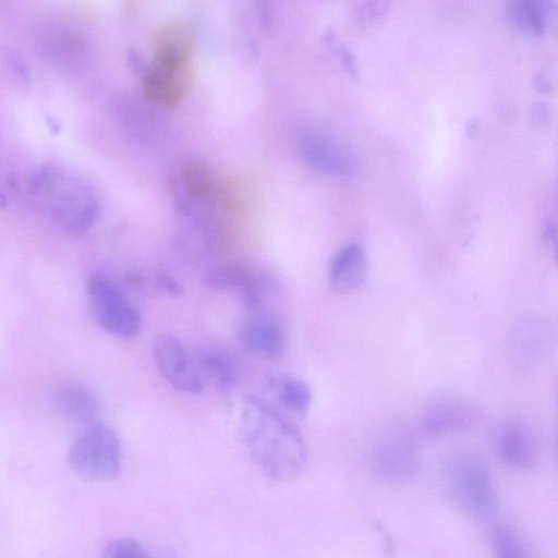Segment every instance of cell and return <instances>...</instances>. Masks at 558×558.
<instances>
[{
  "label": "cell",
  "instance_id": "5bb4252c",
  "mask_svg": "<svg viewBox=\"0 0 558 558\" xmlns=\"http://www.w3.org/2000/svg\"><path fill=\"white\" fill-rule=\"evenodd\" d=\"M59 412L77 423H95L101 413V401L89 387L78 383L59 384L53 393Z\"/></svg>",
  "mask_w": 558,
  "mask_h": 558
},
{
  "label": "cell",
  "instance_id": "484cf974",
  "mask_svg": "<svg viewBox=\"0 0 558 558\" xmlns=\"http://www.w3.org/2000/svg\"><path fill=\"white\" fill-rule=\"evenodd\" d=\"M5 61L10 65V69L13 72V74H15L23 81H26L28 78V69L24 61L17 54L11 52L8 53Z\"/></svg>",
  "mask_w": 558,
  "mask_h": 558
},
{
  "label": "cell",
  "instance_id": "277c9868",
  "mask_svg": "<svg viewBox=\"0 0 558 558\" xmlns=\"http://www.w3.org/2000/svg\"><path fill=\"white\" fill-rule=\"evenodd\" d=\"M69 463L73 472L82 478H114L122 463V447L118 434L108 425L92 423L73 442Z\"/></svg>",
  "mask_w": 558,
  "mask_h": 558
},
{
  "label": "cell",
  "instance_id": "d4e9b609",
  "mask_svg": "<svg viewBox=\"0 0 558 558\" xmlns=\"http://www.w3.org/2000/svg\"><path fill=\"white\" fill-rule=\"evenodd\" d=\"M388 7L387 0H371L365 2L361 9V17L365 20H374L380 16Z\"/></svg>",
  "mask_w": 558,
  "mask_h": 558
},
{
  "label": "cell",
  "instance_id": "603a6c76",
  "mask_svg": "<svg viewBox=\"0 0 558 558\" xmlns=\"http://www.w3.org/2000/svg\"><path fill=\"white\" fill-rule=\"evenodd\" d=\"M108 558H144L148 554L144 546L133 537H120L109 542L104 548Z\"/></svg>",
  "mask_w": 558,
  "mask_h": 558
},
{
  "label": "cell",
  "instance_id": "7a4b0ae2",
  "mask_svg": "<svg viewBox=\"0 0 558 558\" xmlns=\"http://www.w3.org/2000/svg\"><path fill=\"white\" fill-rule=\"evenodd\" d=\"M34 189L45 211L62 230L80 235L94 226L99 210L98 198L84 180L47 169L35 179Z\"/></svg>",
  "mask_w": 558,
  "mask_h": 558
},
{
  "label": "cell",
  "instance_id": "8992f818",
  "mask_svg": "<svg viewBox=\"0 0 558 558\" xmlns=\"http://www.w3.org/2000/svg\"><path fill=\"white\" fill-rule=\"evenodd\" d=\"M153 356L158 372L174 389L194 396L203 391L195 359L177 336L158 335L153 343Z\"/></svg>",
  "mask_w": 558,
  "mask_h": 558
},
{
  "label": "cell",
  "instance_id": "ba28073f",
  "mask_svg": "<svg viewBox=\"0 0 558 558\" xmlns=\"http://www.w3.org/2000/svg\"><path fill=\"white\" fill-rule=\"evenodd\" d=\"M372 471L380 480L401 482L417 471V452L413 440L404 434L383 438L372 454Z\"/></svg>",
  "mask_w": 558,
  "mask_h": 558
},
{
  "label": "cell",
  "instance_id": "8fae6325",
  "mask_svg": "<svg viewBox=\"0 0 558 558\" xmlns=\"http://www.w3.org/2000/svg\"><path fill=\"white\" fill-rule=\"evenodd\" d=\"M475 420L476 413L468 403L446 399L434 403L424 412L418 429L425 437L437 438L465 430Z\"/></svg>",
  "mask_w": 558,
  "mask_h": 558
},
{
  "label": "cell",
  "instance_id": "f1b7e54d",
  "mask_svg": "<svg viewBox=\"0 0 558 558\" xmlns=\"http://www.w3.org/2000/svg\"><path fill=\"white\" fill-rule=\"evenodd\" d=\"M533 114L537 121H544L548 119L549 111L546 106L538 104L534 107Z\"/></svg>",
  "mask_w": 558,
  "mask_h": 558
},
{
  "label": "cell",
  "instance_id": "4316f807",
  "mask_svg": "<svg viewBox=\"0 0 558 558\" xmlns=\"http://www.w3.org/2000/svg\"><path fill=\"white\" fill-rule=\"evenodd\" d=\"M158 282L162 289L172 296H180L183 292L182 287L170 276L165 272L158 274Z\"/></svg>",
  "mask_w": 558,
  "mask_h": 558
},
{
  "label": "cell",
  "instance_id": "2e32d148",
  "mask_svg": "<svg viewBox=\"0 0 558 558\" xmlns=\"http://www.w3.org/2000/svg\"><path fill=\"white\" fill-rule=\"evenodd\" d=\"M201 375H204L222 393L231 392L239 383V367L227 351L205 347L194 357Z\"/></svg>",
  "mask_w": 558,
  "mask_h": 558
},
{
  "label": "cell",
  "instance_id": "3957f363",
  "mask_svg": "<svg viewBox=\"0 0 558 558\" xmlns=\"http://www.w3.org/2000/svg\"><path fill=\"white\" fill-rule=\"evenodd\" d=\"M445 489L464 517L485 522L498 510V496L486 462L473 453L454 456L445 469Z\"/></svg>",
  "mask_w": 558,
  "mask_h": 558
},
{
  "label": "cell",
  "instance_id": "cb8c5ba5",
  "mask_svg": "<svg viewBox=\"0 0 558 558\" xmlns=\"http://www.w3.org/2000/svg\"><path fill=\"white\" fill-rule=\"evenodd\" d=\"M330 44H332V49L338 60L341 62L344 71L350 77L356 80L359 77V66L354 56L345 46L341 45L340 43L330 40Z\"/></svg>",
  "mask_w": 558,
  "mask_h": 558
},
{
  "label": "cell",
  "instance_id": "9a60e30c",
  "mask_svg": "<svg viewBox=\"0 0 558 558\" xmlns=\"http://www.w3.org/2000/svg\"><path fill=\"white\" fill-rule=\"evenodd\" d=\"M368 275V260L363 248L350 244L342 248L329 266V284L337 293H347L360 289Z\"/></svg>",
  "mask_w": 558,
  "mask_h": 558
},
{
  "label": "cell",
  "instance_id": "7402d4cb",
  "mask_svg": "<svg viewBox=\"0 0 558 558\" xmlns=\"http://www.w3.org/2000/svg\"><path fill=\"white\" fill-rule=\"evenodd\" d=\"M254 270L236 265L216 267L205 275V286L215 291L244 289L251 281Z\"/></svg>",
  "mask_w": 558,
  "mask_h": 558
},
{
  "label": "cell",
  "instance_id": "d6986e66",
  "mask_svg": "<svg viewBox=\"0 0 558 558\" xmlns=\"http://www.w3.org/2000/svg\"><path fill=\"white\" fill-rule=\"evenodd\" d=\"M268 387L286 410L298 415H304L308 411L313 392L303 379L290 375H275L268 379Z\"/></svg>",
  "mask_w": 558,
  "mask_h": 558
},
{
  "label": "cell",
  "instance_id": "7c38bea8",
  "mask_svg": "<svg viewBox=\"0 0 558 558\" xmlns=\"http://www.w3.org/2000/svg\"><path fill=\"white\" fill-rule=\"evenodd\" d=\"M497 448L500 460L511 468L529 470L536 462L535 438L521 421H510L501 427Z\"/></svg>",
  "mask_w": 558,
  "mask_h": 558
},
{
  "label": "cell",
  "instance_id": "44dd1931",
  "mask_svg": "<svg viewBox=\"0 0 558 558\" xmlns=\"http://www.w3.org/2000/svg\"><path fill=\"white\" fill-rule=\"evenodd\" d=\"M490 543L495 556L500 558H522L531 556L526 542L513 526L506 523L494 526Z\"/></svg>",
  "mask_w": 558,
  "mask_h": 558
},
{
  "label": "cell",
  "instance_id": "e0dca14e",
  "mask_svg": "<svg viewBox=\"0 0 558 558\" xmlns=\"http://www.w3.org/2000/svg\"><path fill=\"white\" fill-rule=\"evenodd\" d=\"M40 47L44 57L62 70H74L85 51L83 38L69 28L47 32L43 36Z\"/></svg>",
  "mask_w": 558,
  "mask_h": 558
},
{
  "label": "cell",
  "instance_id": "5b68a950",
  "mask_svg": "<svg viewBox=\"0 0 558 558\" xmlns=\"http://www.w3.org/2000/svg\"><path fill=\"white\" fill-rule=\"evenodd\" d=\"M87 291L95 320L105 331L121 339L138 335L142 316L113 281L95 275L88 280Z\"/></svg>",
  "mask_w": 558,
  "mask_h": 558
},
{
  "label": "cell",
  "instance_id": "30bf717a",
  "mask_svg": "<svg viewBox=\"0 0 558 558\" xmlns=\"http://www.w3.org/2000/svg\"><path fill=\"white\" fill-rule=\"evenodd\" d=\"M238 338L248 353L268 361L282 357L288 344L282 326L277 320L263 316L242 322Z\"/></svg>",
  "mask_w": 558,
  "mask_h": 558
},
{
  "label": "cell",
  "instance_id": "9c48e42d",
  "mask_svg": "<svg viewBox=\"0 0 558 558\" xmlns=\"http://www.w3.org/2000/svg\"><path fill=\"white\" fill-rule=\"evenodd\" d=\"M145 96L158 105L172 107L184 99L193 87V73L189 65L156 64L142 78Z\"/></svg>",
  "mask_w": 558,
  "mask_h": 558
},
{
  "label": "cell",
  "instance_id": "ac0fdd59",
  "mask_svg": "<svg viewBox=\"0 0 558 558\" xmlns=\"http://www.w3.org/2000/svg\"><path fill=\"white\" fill-rule=\"evenodd\" d=\"M554 0H509V15L521 33L539 37L545 35L553 22Z\"/></svg>",
  "mask_w": 558,
  "mask_h": 558
},
{
  "label": "cell",
  "instance_id": "4fadbf2b",
  "mask_svg": "<svg viewBox=\"0 0 558 558\" xmlns=\"http://www.w3.org/2000/svg\"><path fill=\"white\" fill-rule=\"evenodd\" d=\"M195 43L194 29L186 23L175 22L161 27L154 38L157 64L166 66L189 65Z\"/></svg>",
  "mask_w": 558,
  "mask_h": 558
},
{
  "label": "cell",
  "instance_id": "6da1fadb",
  "mask_svg": "<svg viewBox=\"0 0 558 558\" xmlns=\"http://www.w3.org/2000/svg\"><path fill=\"white\" fill-rule=\"evenodd\" d=\"M240 433L251 457L265 475L287 482L299 477L307 464V449L295 425L256 396L244 398Z\"/></svg>",
  "mask_w": 558,
  "mask_h": 558
},
{
  "label": "cell",
  "instance_id": "83f0119b",
  "mask_svg": "<svg viewBox=\"0 0 558 558\" xmlns=\"http://www.w3.org/2000/svg\"><path fill=\"white\" fill-rule=\"evenodd\" d=\"M534 86L541 93H549L551 90L550 81L542 74L535 76Z\"/></svg>",
  "mask_w": 558,
  "mask_h": 558
},
{
  "label": "cell",
  "instance_id": "ffe728a7",
  "mask_svg": "<svg viewBox=\"0 0 558 558\" xmlns=\"http://www.w3.org/2000/svg\"><path fill=\"white\" fill-rule=\"evenodd\" d=\"M182 181L186 194L201 201L207 197L213 189V173L209 165L201 159L187 160L182 167Z\"/></svg>",
  "mask_w": 558,
  "mask_h": 558
},
{
  "label": "cell",
  "instance_id": "52a82bcc",
  "mask_svg": "<svg viewBox=\"0 0 558 558\" xmlns=\"http://www.w3.org/2000/svg\"><path fill=\"white\" fill-rule=\"evenodd\" d=\"M298 150L313 169L330 177H351L357 171L352 150L339 138L320 131H306L299 136Z\"/></svg>",
  "mask_w": 558,
  "mask_h": 558
}]
</instances>
